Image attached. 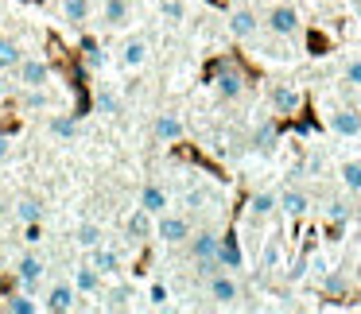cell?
<instances>
[{"instance_id": "obj_1", "label": "cell", "mask_w": 361, "mask_h": 314, "mask_svg": "<svg viewBox=\"0 0 361 314\" xmlns=\"http://www.w3.org/2000/svg\"><path fill=\"white\" fill-rule=\"evenodd\" d=\"M206 295H210L218 306H233L237 299H241V283L229 275V268H221V272L206 275Z\"/></svg>"}, {"instance_id": "obj_2", "label": "cell", "mask_w": 361, "mask_h": 314, "mask_svg": "<svg viewBox=\"0 0 361 314\" xmlns=\"http://www.w3.org/2000/svg\"><path fill=\"white\" fill-rule=\"evenodd\" d=\"M156 237L164 244H179L190 237V218H183V213H156Z\"/></svg>"}, {"instance_id": "obj_36", "label": "cell", "mask_w": 361, "mask_h": 314, "mask_svg": "<svg viewBox=\"0 0 361 314\" xmlns=\"http://www.w3.org/2000/svg\"><path fill=\"white\" fill-rule=\"evenodd\" d=\"M272 140H276V125H264L257 132V148H272Z\"/></svg>"}, {"instance_id": "obj_33", "label": "cell", "mask_w": 361, "mask_h": 314, "mask_svg": "<svg viewBox=\"0 0 361 314\" xmlns=\"http://www.w3.org/2000/svg\"><path fill=\"white\" fill-rule=\"evenodd\" d=\"M342 74H345V82H350V86H357V89H361V58H350Z\"/></svg>"}, {"instance_id": "obj_43", "label": "cell", "mask_w": 361, "mask_h": 314, "mask_svg": "<svg viewBox=\"0 0 361 314\" xmlns=\"http://www.w3.org/2000/svg\"><path fill=\"white\" fill-rule=\"evenodd\" d=\"M350 4H361V0H350Z\"/></svg>"}, {"instance_id": "obj_38", "label": "cell", "mask_w": 361, "mask_h": 314, "mask_svg": "<svg viewBox=\"0 0 361 314\" xmlns=\"http://www.w3.org/2000/svg\"><path fill=\"white\" fill-rule=\"evenodd\" d=\"M8 151H12V140H8V136H0V163L8 159Z\"/></svg>"}, {"instance_id": "obj_34", "label": "cell", "mask_w": 361, "mask_h": 314, "mask_svg": "<svg viewBox=\"0 0 361 314\" xmlns=\"http://www.w3.org/2000/svg\"><path fill=\"white\" fill-rule=\"evenodd\" d=\"M164 16H167V20H183V16H187L183 0H164Z\"/></svg>"}, {"instance_id": "obj_18", "label": "cell", "mask_w": 361, "mask_h": 314, "mask_svg": "<svg viewBox=\"0 0 361 314\" xmlns=\"http://www.w3.org/2000/svg\"><path fill=\"white\" fill-rule=\"evenodd\" d=\"M299 105H303V97H299V89H291V86H276L272 89V109L276 113H299Z\"/></svg>"}, {"instance_id": "obj_17", "label": "cell", "mask_w": 361, "mask_h": 314, "mask_svg": "<svg viewBox=\"0 0 361 314\" xmlns=\"http://www.w3.org/2000/svg\"><path fill=\"white\" fill-rule=\"evenodd\" d=\"M90 264H94L102 275H113V272H121V256H117L113 249H105V241L97 244V249H90Z\"/></svg>"}, {"instance_id": "obj_6", "label": "cell", "mask_w": 361, "mask_h": 314, "mask_svg": "<svg viewBox=\"0 0 361 314\" xmlns=\"http://www.w3.org/2000/svg\"><path fill=\"white\" fill-rule=\"evenodd\" d=\"M183 117L179 113H159L156 120H152V136H156L159 144H171V140H183Z\"/></svg>"}, {"instance_id": "obj_27", "label": "cell", "mask_w": 361, "mask_h": 314, "mask_svg": "<svg viewBox=\"0 0 361 314\" xmlns=\"http://www.w3.org/2000/svg\"><path fill=\"white\" fill-rule=\"evenodd\" d=\"M218 260H221V268H241V249H237L233 237H226L218 244Z\"/></svg>"}, {"instance_id": "obj_16", "label": "cell", "mask_w": 361, "mask_h": 314, "mask_svg": "<svg viewBox=\"0 0 361 314\" xmlns=\"http://www.w3.org/2000/svg\"><path fill=\"white\" fill-rule=\"evenodd\" d=\"M276 206H280L288 218H303V213L311 210V198H307L303 190H283V194L276 198Z\"/></svg>"}, {"instance_id": "obj_46", "label": "cell", "mask_w": 361, "mask_h": 314, "mask_svg": "<svg viewBox=\"0 0 361 314\" xmlns=\"http://www.w3.org/2000/svg\"><path fill=\"white\" fill-rule=\"evenodd\" d=\"M0 310H4V306H0Z\"/></svg>"}, {"instance_id": "obj_22", "label": "cell", "mask_w": 361, "mask_h": 314, "mask_svg": "<svg viewBox=\"0 0 361 314\" xmlns=\"http://www.w3.org/2000/svg\"><path fill=\"white\" fill-rule=\"evenodd\" d=\"M63 20L74 27H82L90 20V0H63Z\"/></svg>"}, {"instance_id": "obj_37", "label": "cell", "mask_w": 361, "mask_h": 314, "mask_svg": "<svg viewBox=\"0 0 361 314\" xmlns=\"http://www.w3.org/2000/svg\"><path fill=\"white\" fill-rule=\"evenodd\" d=\"M350 218V206L345 202H330V221H345Z\"/></svg>"}, {"instance_id": "obj_13", "label": "cell", "mask_w": 361, "mask_h": 314, "mask_svg": "<svg viewBox=\"0 0 361 314\" xmlns=\"http://www.w3.org/2000/svg\"><path fill=\"white\" fill-rule=\"evenodd\" d=\"M136 206H140V210H148L152 218H156V213L167 210V190L159 187V182H148V187L140 190V202H136Z\"/></svg>"}, {"instance_id": "obj_4", "label": "cell", "mask_w": 361, "mask_h": 314, "mask_svg": "<svg viewBox=\"0 0 361 314\" xmlns=\"http://www.w3.org/2000/svg\"><path fill=\"white\" fill-rule=\"evenodd\" d=\"M148 58H152V43L144 39V35H128V39L121 43V66H125V70H140Z\"/></svg>"}, {"instance_id": "obj_14", "label": "cell", "mask_w": 361, "mask_h": 314, "mask_svg": "<svg viewBox=\"0 0 361 314\" xmlns=\"http://www.w3.org/2000/svg\"><path fill=\"white\" fill-rule=\"evenodd\" d=\"M330 128H334L338 136H361V113L357 109H338L330 113Z\"/></svg>"}, {"instance_id": "obj_19", "label": "cell", "mask_w": 361, "mask_h": 314, "mask_svg": "<svg viewBox=\"0 0 361 314\" xmlns=\"http://www.w3.org/2000/svg\"><path fill=\"white\" fill-rule=\"evenodd\" d=\"M47 132L59 136V140H74V136H78V120H74L71 113H55V117L47 120Z\"/></svg>"}, {"instance_id": "obj_23", "label": "cell", "mask_w": 361, "mask_h": 314, "mask_svg": "<svg viewBox=\"0 0 361 314\" xmlns=\"http://www.w3.org/2000/svg\"><path fill=\"white\" fill-rule=\"evenodd\" d=\"M24 58V51H20V43L16 39H8V35H0V74L4 70H12V66Z\"/></svg>"}, {"instance_id": "obj_41", "label": "cell", "mask_w": 361, "mask_h": 314, "mask_svg": "<svg viewBox=\"0 0 361 314\" xmlns=\"http://www.w3.org/2000/svg\"><path fill=\"white\" fill-rule=\"evenodd\" d=\"M353 8H357V24H361V4H353Z\"/></svg>"}, {"instance_id": "obj_8", "label": "cell", "mask_w": 361, "mask_h": 314, "mask_svg": "<svg viewBox=\"0 0 361 314\" xmlns=\"http://www.w3.org/2000/svg\"><path fill=\"white\" fill-rule=\"evenodd\" d=\"M78 306V291H74V283H55V287L47 291V310L55 314H66Z\"/></svg>"}, {"instance_id": "obj_45", "label": "cell", "mask_w": 361, "mask_h": 314, "mask_svg": "<svg viewBox=\"0 0 361 314\" xmlns=\"http://www.w3.org/2000/svg\"><path fill=\"white\" fill-rule=\"evenodd\" d=\"M357 113H361V105H357Z\"/></svg>"}, {"instance_id": "obj_3", "label": "cell", "mask_w": 361, "mask_h": 314, "mask_svg": "<svg viewBox=\"0 0 361 314\" xmlns=\"http://www.w3.org/2000/svg\"><path fill=\"white\" fill-rule=\"evenodd\" d=\"M16 70H20V86H24V89L51 86V66L43 63V58H35V55L20 58V63H16Z\"/></svg>"}, {"instance_id": "obj_21", "label": "cell", "mask_w": 361, "mask_h": 314, "mask_svg": "<svg viewBox=\"0 0 361 314\" xmlns=\"http://www.w3.org/2000/svg\"><path fill=\"white\" fill-rule=\"evenodd\" d=\"M338 179H342V187H345V190L361 194V159H345V163L338 167Z\"/></svg>"}, {"instance_id": "obj_40", "label": "cell", "mask_w": 361, "mask_h": 314, "mask_svg": "<svg viewBox=\"0 0 361 314\" xmlns=\"http://www.w3.org/2000/svg\"><path fill=\"white\" fill-rule=\"evenodd\" d=\"M4 213H8V202H4V198H0V218H4Z\"/></svg>"}, {"instance_id": "obj_24", "label": "cell", "mask_w": 361, "mask_h": 314, "mask_svg": "<svg viewBox=\"0 0 361 314\" xmlns=\"http://www.w3.org/2000/svg\"><path fill=\"white\" fill-rule=\"evenodd\" d=\"M74 241H78L82 249H97V244L105 241V229L97 225V221H86V225H78V233H74Z\"/></svg>"}, {"instance_id": "obj_15", "label": "cell", "mask_w": 361, "mask_h": 314, "mask_svg": "<svg viewBox=\"0 0 361 314\" xmlns=\"http://www.w3.org/2000/svg\"><path fill=\"white\" fill-rule=\"evenodd\" d=\"M43 272H47V268H43V260H39V256H20L16 275H20V283H24L27 291H35V283L43 280Z\"/></svg>"}, {"instance_id": "obj_32", "label": "cell", "mask_w": 361, "mask_h": 314, "mask_svg": "<svg viewBox=\"0 0 361 314\" xmlns=\"http://www.w3.org/2000/svg\"><path fill=\"white\" fill-rule=\"evenodd\" d=\"M167 299H171V291H167L164 283H152L148 287V303L152 306H167Z\"/></svg>"}, {"instance_id": "obj_30", "label": "cell", "mask_w": 361, "mask_h": 314, "mask_svg": "<svg viewBox=\"0 0 361 314\" xmlns=\"http://www.w3.org/2000/svg\"><path fill=\"white\" fill-rule=\"evenodd\" d=\"M97 113H105V117H113V113H121V101H117V97H113L109 94V89H97Z\"/></svg>"}, {"instance_id": "obj_5", "label": "cell", "mask_w": 361, "mask_h": 314, "mask_svg": "<svg viewBox=\"0 0 361 314\" xmlns=\"http://www.w3.org/2000/svg\"><path fill=\"white\" fill-rule=\"evenodd\" d=\"M268 32L272 35H295L299 32V12L291 8V4H276V8L268 12Z\"/></svg>"}, {"instance_id": "obj_12", "label": "cell", "mask_w": 361, "mask_h": 314, "mask_svg": "<svg viewBox=\"0 0 361 314\" xmlns=\"http://www.w3.org/2000/svg\"><path fill=\"white\" fill-rule=\"evenodd\" d=\"M229 32H233L237 39H252V35L260 32V20L252 16L249 8H237L233 16H229Z\"/></svg>"}, {"instance_id": "obj_31", "label": "cell", "mask_w": 361, "mask_h": 314, "mask_svg": "<svg viewBox=\"0 0 361 314\" xmlns=\"http://www.w3.org/2000/svg\"><path fill=\"white\" fill-rule=\"evenodd\" d=\"M86 66H90V70H102V66H105V51L97 47V43H90V47H86Z\"/></svg>"}, {"instance_id": "obj_39", "label": "cell", "mask_w": 361, "mask_h": 314, "mask_svg": "<svg viewBox=\"0 0 361 314\" xmlns=\"http://www.w3.org/2000/svg\"><path fill=\"white\" fill-rule=\"evenodd\" d=\"M276 260H280V249H276V244H268V252H264V264H276Z\"/></svg>"}, {"instance_id": "obj_28", "label": "cell", "mask_w": 361, "mask_h": 314, "mask_svg": "<svg viewBox=\"0 0 361 314\" xmlns=\"http://www.w3.org/2000/svg\"><path fill=\"white\" fill-rule=\"evenodd\" d=\"M249 210H252V218H268V213L276 210V194H268V190H260V194H252Z\"/></svg>"}, {"instance_id": "obj_26", "label": "cell", "mask_w": 361, "mask_h": 314, "mask_svg": "<svg viewBox=\"0 0 361 314\" xmlns=\"http://www.w3.org/2000/svg\"><path fill=\"white\" fill-rule=\"evenodd\" d=\"M0 306H4L8 314H35L39 310V303L32 299V291H27V295H8V303H0Z\"/></svg>"}, {"instance_id": "obj_7", "label": "cell", "mask_w": 361, "mask_h": 314, "mask_svg": "<svg viewBox=\"0 0 361 314\" xmlns=\"http://www.w3.org/2000/svg\"><path fill=\"white\" fill-rule=\"evenodd\" d=\"M187 241H190V260H210V256H218L221 237L214 233V229H198V233L187 237Z\"/></svg>"}, {"instance_id": "obj_25", "label": "cell", "mask_w": 361, "mask_h": 314, "mask_svg": "<svg viewBox=\"0 0 361 314\" xmlns=\"http://www.w3.org/2000/svg\"><path fill=\"white\" fill-rule=\"evenodd\" d=\"M16 218H20V225H27V221H43V206H39V198H20L16 202Z\"/></svg>"}, {"instance_id": "obj_44", "label": "cell", "mask_w": 361, "mask_h": 314, "mask_svg": "<svg viewBox=\"0 0 361 314\" xmlns=\"http://www.w3.org/2000/svg\"><path fill=\"white\" fill-rule=\"evenodd\" d=\"M357 218H361V210H357Z\"/></svg>"}, {"instance_id": "obj_10", "label": "cell", "mask_w": 361, "mask_h": 314, "mask_svg": "<svg viewBox=\"0 0 361 314\" xmlns=\"http://www.w3.org/2000/svg\"><path fill=\"white\" fill-rule=\"evenodd\" d=\"M214 86H218V94L226 97V101H237V97L245 94V78L233 70V66H221L218 78H214Z\"/></svg>"}, {"instance_id": "obj_11", "label": "cell", "mask_w": 361, "mask_h": 314, "mask_svg": "<svg viewBox=\"0 0 361 314\" xmlns=\"http://www.w3.org/2000/svg\"><path fill=\"white\" fill-rule=\"evenodd\" d=\"M125 233L133 237V241H148V237L156 233V225H152V213L136 206V210L128 213V221H125Z\"/></svg>"}, {"instance_id": "obj_9", "label": "cell", "mask_w": 361, "mask_h": 314, "mask_svg": "<svg viewBox=\"0 0 361 314\" xmlns=\"http://www.w3.org/2000/svg\"><path fill=\"white\" fill-rule=\"evenodd\" d=\"M102 280H105V275L97 272L90 260L74 268V291H78V295H97V291H102Z\"/></svg>"}, {"instance_id": "obj_35", "label": "cell", "mask_w": 361, "mask_h": 314, "mask_svg": "<svg viewBox=\"0 0 361 314\" xmlns=\"http://www.w3.org/2000/svg\"><path fill=\"white\" fill-rule=\"evenodd\" d=\"M24 241L27 244H39L43 241V225H39V221H27V225H24Z\"/></svg>"}, {"instance_id": "obj_29", "label": "cell", "mask_w": 361, "mask_h": 314, "mask_svg": "<svg viewBox=\"0 0 361 314\" xmlns=\"http://www.w3.org/2000/svg\"><path fill=\"white\" fill-rule=\"evenodd\" d=\"M51 97H47V86H35V89H24V109H47Z\"/></svg>"}, {"instance_id": "obj_20", "label": "cell", "mask_w": 361, "mask_h": 314, "mask_svg": "<svg viewBox=\"0 0 361 314\" xmlns=\"http://www.w3.org/2000/svg\"><path fill=\"white\" fill-rule=\"evenodd\" d=\"M128 20V0H105L102 4V24L105 27H121Z\"/></svg>"}, {"instance_id": "obj_42", "label": "cell", "mask_w": 361, "mask_h": 314, "mask_svg": "<svg viewBox=\"0 0 361 314\" xmlns=\"http://www.w3.org/2000/svg\"><path fill=\"white\" fill-rule=\"evenodd\" d=\"M0 97H4V82H0Z\"/></svg>"}]
</instances>
